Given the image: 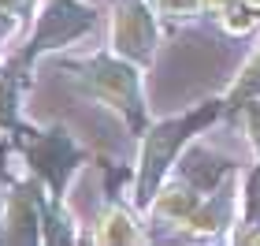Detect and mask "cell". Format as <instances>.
<instances>
[{"label":"cell","mask_w":260,"mask_h":246,"mask_svg":"<svg viewBox=\"0 0 260 246\" xmlns=\"http://www.w3.org/2000/svg\"><path fill=\"white\" fill-rule=\"evenodd\" d=\"M212 116H216V108H197V112H190V116H182V120L160 123L156 131L145 138V153H141V175H138V202H149V194L156 190L160 175L168 172V164H171L175 153H179V146L197 131L201 123H208Z\"/></svg>","instance_id":"obj_1"},{"label":"cell","mask_w":260,"mask_h":246,"mask_svg":"<svg viewBox=\"0 0 260 246\" xmlns=\"http://www.w3.org/2000/svg\"><path fill=\"white\" fill-rule=\"evenodd\" d=\"M245 4V11H260V0H242Z\"/></svg>","instance_id":"obj_16"},{"label":"cell","mask_w":260,"mask_h":246,"mask_svg":"<svg viewBox=\"0 0 260 246\" xmlns=\"http://www.w3.org/2000/svg\"><path fill=\"white\" fill-rule=\"evenodd\" d=\"M89 26H93V11L89 8H82L78 0H52V4L45 8V15H41L38 38H34L30 49H26V60H34V56L45 52V49H56V45L78 38V34L89 30Z\"/></svg>","instance_id":"obj_3"},{"label":"cell","mask_w":260,"mask_h":246,"mask_svg":"<svg viewBox=\"0 0 260 246\" xmlns=\"http://www.w3.org/2000/svg\"><path fill=\"white\" fill-rule=\"evenodd\" d=\"M101 242H138V231L130 228V220L123 213H108L104 216V224H101Z\"/></svg>","instance_id":"obj_7"},{"label":"cell","mask_w":260,"mask_h":246,"mask_svg":"<svg viewBox=\"0 0 260 246\" xmlns=\"http://www.w3.org/2000/svg\"><path fill=\"white\" fill-rule=\"evenodd\" d=\"M30 157H34V164H38L41 175H49V183L56 186V190L63 186L67 172L75 168V160H78L75 146H71V138H67L63 131H52L49 138H34Z\"/></svg>","instance_id":"obj_5"},{"label":"cell","mask_w":260,"mask_h":246,"mask_svg":"<svg viewBox=\"0 0 260 246\" xmlns=\"http://www.w3.org/2000/svg\"><path fill=\"white\" fill-rule=\"evenodd\" d=\"M8 30H11V19L4 15V11H0V38H4V34H8Z\"/></svg>","instance_id":"obj_15"},{"label":"cell","mask_w":260,"mask_h":246,"mask_svg":"<svg viewBox=\"0 0 260 246\" xmlns=\"http://www.w3.org/2000/svg\"><path fill=\"white\" fill-rule=\"evenodd\" d=\"M8 224H11L8 239H19V242L38 239V198H34V190H15L11 194Z\"/></svg>","instance_id":"obj_6"},{"label":"cell","mask_w":260,"mask_h":246,"mask_svg":"<svg viewBox=\"0 0 260 246\" xmlns=\"http://www.w3.org/2000/svg\"><path fill=\"white\" fill-rule=\"evenodd\" d=\"M201 4H205V8H231L234 0H201Z\"/></svg>","instance_id":"obj_13"},{"label":"cell","mask_w":260,"mask_h":246,"mask_svg":"<svg viewBox=\"0 0 260 246\" xmlns=\"http://www.w3.org/2000/svg\"><path fill=\"white\" fill-rule=\"evenodd\" d=\"M112 38H115V52H123L134 64H149L156 30H152L149 8L141 0H119L115 19H112Z\"/></svg>","instance_id":"obj_2"},{"label":"cell","mask_w":260,"mask_h":246,"mask_svg":"<svg viewBox=\"0 0 260 246\" xmlns=\"http://www.w3.org/2000/svg\"><path fill=\"white\" fill-rule=\"evenodd\" d=\"M86 86L97 93V97L112 101L115 108H126L130 120H138V78L126 64L119 60H89L86 64Z\"/></svg>","instance_id":"obj_4"},{"label":"cell","mask_w":260,"mask_h":246,"mask_svg":"<svg viewBox=\"0 0 260 246\" xmlns=\"http://www.w3.org/2000/svg\"><path fill=\"white\" fill-rule=\"evenodd\" d=\"M30 0H0V8H26Z\"/></svg>","instance_id":"obj_14"},{"label":"cell","mask_w":260,"mask_h":246,"mask_svg":"<svg viewBox=\"0 0 260 246\" xmlns=\"http://www.w3.org/2000/svg\"><path fill=\"white\" fill-rule=\"evenodd\" d=\"M197 4H201V0H160V8L171 11V15H190Z\"/></svg>","instance_id":"obj_9"},{"label":"cell","mask_w":260,"mask_h":246,"mask_svg":"<svg viewBox=\"0 0 260 246\" xmlns=\"http://www.w3.org/2000/svg\"><path fill=\"white\" fill-rule=\"evenodd\" d=\"M256 213H260V172H256V179L249 186V216H256Z\"/></svg>","instance_id":"obj_12"},{"label":"cell","mask_w":260,"mask_h":246,"mask_svg":"<svg viewBox=\"0 0 260 246\" xmlns=\"http://www.w3.org/2000/svg\"><path fill=\"white\" fill-rule=\"evenodd\" d=\"M249 134H253V146L260 149V104L249 108Z\"/></svg>","instance_id":"obj_11"},{"label":"cell","mask_w":260,"mask_h":246,"mask_svg":"<svg viewBox=\"0 0 260 246\" xmlns=\"http://www.w3.org/2000/svg\"><path fill=\"white\" fill-rule=\"evenodd\" d=\"M256 90H260V52L249 60V67H245L242 82L234 86V97H249V93H256Z\"/></svg>","instance_id":"obj_8"},{"label":"cell","mask_w":260,"mask_h":246,"mask_svg":"<svg viewBox=\"0 0 260 246\" xmlns=\"http://www.w3.org/2000/svg\"><path fill=\"white\" fill-rule=\"evenodd\" d=\"M11 112H15V104H11V86L8 82H0V120H11Z\"/></svg>","instance_id":"obj_10"}]
</instances>
